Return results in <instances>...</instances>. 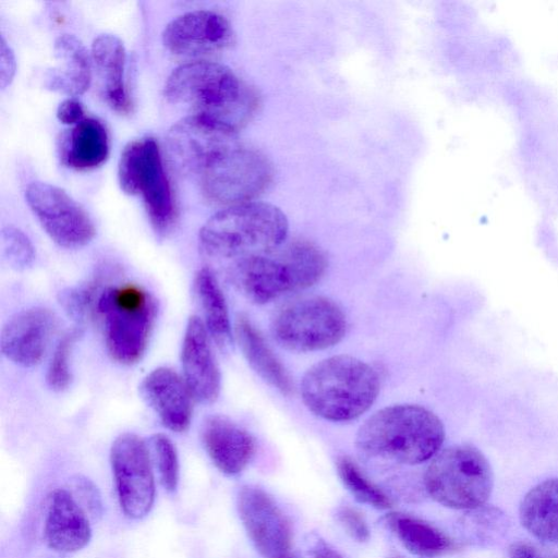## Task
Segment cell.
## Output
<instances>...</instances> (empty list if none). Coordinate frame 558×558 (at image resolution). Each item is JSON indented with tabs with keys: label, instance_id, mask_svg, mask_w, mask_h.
<instances>
[{
	"label": "cell",
	"instance_id": "6da1fadb",
	"mask_svg": "<svg viewBox=\"0 0 558 558\" xmlns=\"http://www.w3.org/2000/svg\"><path fill=\"white\" fill-rule=\"evenodd\" d=\"M166 98L236 132L258 106L256 92L230 68L210 61L182 64L165 84Z\"/></svg>",
	"mask_w": 558,
	"mask_h": 558
},
{
	"label": "cell",
	"instance_id": "7a4b0ae2",
	"mask_svg": "<svg viewBox=\"0 0 558 558\" xmlns=\"http://www.w3.org/2000/svg\"><path fill=\"white\" fill-rule=\"evenodd\" d=\"M444 440V424L434 412L417 404H393L363 423L355 444L372 458L420 464L434 458Z\"/></svg>",
	"mask_w": 558,
	"mask_h": 558
},
{
	"label": "cell",
	"instance_id": "3957f363",
	"mask_svg": "<svg viewBox=\"0 0 558 558\" xmlns=\"http://www.w3.org/2000/svg\"><path fill=\"white\" fill-rule=\"evenodd\" d=\"M380 390L376 369L351 355H333L304 374L301 397L315 415L330 422H349L364 414Z\"/></svg>",
	"mask_w": 558,
	"mask_h": 558
},
{
	"label": "cell",
	"instance_id": "277c9868",
	"mask_svg": "<svg viewBox=\"0 0 558 558\" xmlns=\"http://www.w3.org/2000/svg\"><path fill=\"white\" fill-rule=\"evenodd\" d=\"M288 233L289 221L279 207L253 201L213 215L201 228L198 240L207 256L236 260L277 251Z\"/></svg>",
	"mask_w": 558,
	"mask_h": 558
},
{
	"label": "cell",
	"instance_id": "5b68a950",
	"mask_svg": "<svg viewBox=\"0 0 558 558\" xmlns=\"http://www.w3.org/2000/svg\"><path fill=\"white\" fill-rule=\"evenodd\" d=\"M154 296L136 283L109 284L101 293L95 318L101 326L110 357L132 365L144 355L155 324Z\"/></svg>",
	"mask_w": 558,
	"mask_h": 558
},
{
	"label": "cell",
	"instance_id": "8992f818",
	"mask_svg": "<svg viewBox=\"0 0 558 558\" xmlns=\"http://www.w3.org/2000/svg\"><path fill=\"white\" fill-rule=\"evenodd\" d=\"M424 483L429 496L438 504L470 511L486 504L494 476L488 460L477 448L454 445L433 458Z\"/></svg>",
	"mask_w": 558,
	"mask_h": 558
},
{
	"label": "cell",
	"instance_id": "52a82bcc",
	"mask_svg": "<svg viewBox=\"0 0 558 558\" xmlns=\"http://www.w3.org/2000/svg\"><path fill=\"white\" fill-rule=\"evenodd\" d=\"M204 195L211 202L234 206L255 201L270 185L274 168L258 149L234 137L198 175Z\"/></svg>",
	"mask_w": 558,
	"mask_h": 558
},
{
	"label": "cell",
	"instance_id": "ba28073f",
	"mask_svg": "<svg viewBox=\"0 0 558 558\" xmlns=\"http://www.w3.org/2000/svg\"><path fill=\"white\" fill-rule=\"evenodd\" d=\"M118 179L124 193L141 195L154 230L167 234L175 220V205L155 138L142 137L124 147Z\"/></svg>",
	"mask_w": 558,
	"mask_h": 558
},
{
	"label": "cell",
	"instance_id": "9c48e42d",
	"mask_svg": "<svg viewBox=\"0 0 558 558\" xmlns=\"http://www.w3.org/2000/svg\"><path fill=\"white\" fill-rule=\"evenodd\" d=\"M347 331L341 307L326 296H307L281 307L272 318L271 333L284 349L314 352L333 347Z\"/></svg>",
	"mask_w": 558,
	"mask_h": 558
},
{
	"label": "cell",
	"instance_id": "30bf717a",
	"mask_svg": "<svg viewBox=\"0 0 558 558\" xmlns=\"http://www.w3.org/2000/svg\"><path fill=\"white\" fill-rule=\"evenodd\" d=\"M150 451L137 435L124 433L112 442L110 462L123 513L130 519L147 515L155 501Z\"/></svg>",
	"mask_w": 558,
	"mask_h": 558
},
{
	"label": "cell",
	"instance_id": "8fae6325",
	"mask_svg": "<svg viewBox=\"0 0 558 558\" xmlns=\"http://www.w3.org/2000/svg\"><path fill=\"white\" fill-rule=\"evenodd\" d=\"M25 198L43 229L58 245L80 248L94 239L96 230L90 217L64 190L32 182Z\"/></svg>",
	"mask_w": 558,
	"mask_h": 558
},
{
	"label": "cell",
	"instance_id": "7c38bea8",
	"mask_svg": "<svg viewBox=\"0 0 558 558\" xmlns=\"http://www.w3.org/2000/svg\"><path fill=\"white\" fill-rule=\"evenodd\" d=\"M236 507L250 539L263 558H294L290 521L265 490L243 486Z\"/></svg>",
	"mask_w": 558,
	"mask_h": 558
},
{
	"label": "cell",
	"instance_id": "4fadbf2b",
	"mask_svg": "<svg viewBox=\"0 0 558 558\" xmlns=\"http://www.w3.org/2000/svg\"><path fill=\"white\" fill-rule=\"evenodd\" d=\"M229 276L238 291L255 304H267L286 293L302 290L287 245L270 254L234 260Z\"/></svg>",
	"mask_w": 558,
	"mask_h": 558
},
{
	"label": "cell",
	"instance_id": "5bb4252c",
	"mask_svg": "<svg viewBox=\"0 0 558 558\" xmlns=\"http://www.w3.org/2000/svg\"><path fill=\"white\" fill-rule=\"evenodd\" d=\"M235 133L203 116H187L167 134L168 156L180 172L198 177L210 159L236 137Z\"/></svg>",
	"mask_w": 558,
	"mask_h": 558
},
{
	"label": "cell",
	"instance_id": "9a60e30c",
	"mask_svg": "<svg viewBox=\"0 0 558 558\" xmlns=\"http://www.w3.org/2000/svg\"><path fill=\"white\" fill-rule=\"evenodd\" d=\"M234 40L230 22L209 10L186 12L173 19L162 32V43L173 54L202 57L229 48Z\"/></svg>",
	"mask_w": 558,
	"mask_h": 558
},
{
	"label": "cell",
	"instance_id": "2e32d148",
	"mask_svg": "<svg viewBox=\"0 0 558 558\" xmlns=\"http://www.w3.org/2000/svg\"><path fill=\"white\" fill-rule=\"evenodd\" d=\"M58 328V318L46 307H31L12 316L0 337L2 354L16 365L40 363Z\"/></svg>",
	"mask_w": 558,
	"mask_h": 558
},
{
	"label": "cell",
	"instance_id": "e0dca14e",
	"mask_svg": "<svg viewBox=\"0 0 558 558\" xmlns=\"http://www.w3.org/2000/svg\"><path fill=\"white\" fill-rule=\"evenodd\" d=\"M182 377L194 400L214 402L220 393L221 375L211 338L198 316L187 320L181 349Z\"/></svg>",
	"mask_w": 558,
	"mask_h": 558
},
{
	"label": "cell",
	"instance_id": "ac0fdd59",
	"mask_svg": "<svg viewBox=\"0 0 558 558\" xmlns=\"http://www.w3.org/2000/svg\"><path fill=\"white\" fill-rule=\"evenodd\" d=\"M141 393L168 429L182 433L189 428L194 398L177 372L169 367L153 369L143 379Z\"/></svg>",
	"mask_w": 558,
	"mask_h": 558
},
{
	"label": "cell",
	"instance_id": "d6986e66",
	"mask_svg": "<svg viewBox=\"0 0 558 558\" xmlns=\"http://www.w3.org/2000/svg\"><path fill=\"white\" fill-rule=\"evenodd\" d=\"M202 438L213 463L228 475L242 472L256 449L254 437L222 415H213L205 421Z\"/></svg>",
	"mask_w": 558,
	"mask_h": 558
},
{
	"label": "cell",
	"instance_id": "ffe728a7",
	"mask_svg": "<svg viewBox=\"0 0 558 558\" xmlns=\"http://www.w3.org/2000/svg\"><path fill=\"white\" fill-rule=\"evenodd\" d=\"M44 534L49 548L58 553H74L89 543V521L69 490L57 488L50 494Z\"/></svg>",
	"mask_w": 558,
	"mask_h": 558
},
{
	"label": "cell",
	"instance_id": "44dd1931",
	"mask_svg": "<svg viewBox=\"0 0 558 558\" xmlns=\"http://www.w3.org/2000/svg\"><path fill=\"white\" fill-rule=\"evenodd\" d=\"M58 65L47 71L45 85L48 89L75 97L85 93L90 84L89 54L82 41L73 35L59 36L53 46Z\"/></svg>",
	"mask_w": 558,
	"mask_h": 558
},
{
	"label": "cell",
	"instance_id": "7402d4cb",
	"mask_svg": "<svg viewBox=\"0 0 558 558\" xmlns=\"http://www.w3.org/2000/svg\"><path fill=\"white\" fill-rule=\"evenodd\" d=\"M234 335L245 360L255 373L282 395H291L293 392L291 377L262 332L247 316H238Z\"/></svg>",
	"mask_w": 558,
	"mask_h": 558
},
{
	"label": "cell",
	"instance_id": "603a6c76",
	"mask_svg": "<svg viewBox=\"0 0 558 558\" xmlns=\"http://www.w3.org/2000/svg\"><path fill=\"white\" fill-rule=\"evenodd\" d=\"M92 58L104 83L105 97L120 113L131 110V99L124 83L125 48L120 38L102 34L92 45Z\"/></svg>",
	"mask_w": 558,
	"mask_h": 558
},
{
	"label": "cell",
	"instance_id": "cb8c5ba5",
	"mask_svg": "<svg viewBox=\"0 0 558 558\" xmlns=\"http://www.w3.org/2000/svg\"><path fill=\"white\" fill-rule=\"evenodd\" d=\"M519 515L522 526L535 538L558 544V477L532 487L520 504Z\"/></svg>",
	"mask_w": 558,
	"mask_h": 558
},
{
	"label": "cell",
	"instance_id": "d4e9b609",
	"mask_svg": "<svg viewBox=\"0 0 558 558\" xmlns=\"http://www.w3.org/2000/svg\"><path fill=\"white\" fill-rule=\"evenodd\" d=\"M109 154V137L97 119L84 118L65 134L61 145L63 162L76 170L100 166Z\"/></svg>",
	"mask_w": 558,
	"mask_h": 558
},
{
	"label": "cell",
	"instance_id": "484cf974",
	"mask_svg": "<svg viewBox=\"0 0 558 558\" xmlns=\"http://www.w3.org/2000/svg\"><path fill=\"white\" fill-rule=\"evenodd\" d=\"M387 523L401 544L413 555L440 557L459 549V544L433 524L405 514H390Z\"/></svg>",
	"mask_w": 558,
	"mask_h": 558
},
{
	"label": "cell",
	"instance_id": "4316f807",
	"mask_svg": "<svg viewBox=\"0 0 558 558\" xmlns=\"http://www.w3.org/2000/svg\"><path fill=\"white\" fill-rule=\"evenodd\" d=\"M194 291L202 310V320L211 340L220 348L229 347L232 342V329L228 305L211 269L203 267L196 272Z\"/></svg>",
	"mask_w": 558,
	"mask_h": 558
},
{
	"label": "cell",
	"instance_id": "83f0119b",
	"mask_svg": "<svg viewBox=\"0 0 558 558\" xmlns=\"http://www.w3.org/2000/svg\"><path fill=\"white\" fill-rule=\"evenodd\" d=\"M109 284L106 276L98 275L81 286L60 292V305L80 324L94 319L98 300Z\"/></svg>",
	"mask_w": 558,
	"mask_h": 558
},
{
	"label": "cell",
	"instance_id": "f1b7e54d",
	"mask_svg": "<svg viewBox=\"0 0 558 558\" xmlns=\"http://www.w3.org/2000/svg\"><path fill=\"white\" fill-rule=\"evenodd\" d=\"M337 470L341 482L357 501L376 509L392 507L391 499L373 484L350 458L341 457L337 461Z\"/></svg>",
	"mask_w": 558,
	"mask_h": 558
},
{
	"label": "cell",
	"instance_id": "f546056e",
	"mask_svg": "<svg viewBox=\"0 0 558 558\" xmlns=\"http://www.w3.org/2000/svg\"><path fill=\"white\" fill-rule=\"evenodd\" d=\"M81 335V328H72L60 338L54 348L46 373L47 384L54 391H62L71 384L70 356Z\"/></svg>",
	"mask_w": 558,
	"mask_h": 558
},
{
	"label": "cell",
	"instance_id": "4dcf8cb0",
	"mask_svg": "<svg viewBox=\"0 0 558 558\" xmlns=\"http://www.w3.org/2000/svg\"><path fill=\"white\" fill-rule=\"evenodd\" d=\"M148 447L161 484L168 492H174L179 483V459L175 446L165 434H154L149 438Z\"/></svg>",
	"mask_w": 558,
	"mask_h": 558
},
{
	"label": "cell",
	"instance_id": "1f68e13d",
	"mask_svg": "<svg viewBox=\"0 0 558 558\" xmlns=\"http://www.w3.org/2000/svg\"><path fill=\"white\" fill-rule=\"evenodd\" d=\"M466 529L477 543H489L498 537L506 526L504 513L496 508L480 507L470 510Z\"/></svg>",
	"mask_w": 558,
	"mask_h": 558
},
{
	"label": "cell",
	"instance_id": "d6a6232c",
	"mask_svg": "<svg viewBox=\"0 0 558 558\" xmlns=\"http://www.w3.org/2000/svg\"><path fill=\"white\" fill-rule=\"evenodd\" d=\"M1 241L3 256L11 267L23 270L33 264L35 250L24 232L14 227H5L1 232Z\"/></svg>",
	"mask_w": 558,
	"mask_h": 558
},
{
	"label": "cell",
	"instance_id": "836d02e7",
	"mask_svg": "<svg viewBox=\"0 0 558 558\" xmlns=\"http://www.w3.org/2000/svg\"><path fill=\"white\" fill-rule=\"evenodd\" d=\"M337 520L347 533L359 542H365L369 537V530L366 520L359 510L343 506L336 512Z\"/></svg>",
	"mask_w": 558,
	"mask_h": 558
},
{
	"label": "cell",
	"instance_id": "e575fe53",
	"mask_svg": "<svg viewBox=\"0 0 558 558\" xmlns=\"http://www.w3.org/2000/svg\"><path fill=\"white\" fill-rule=\"evenodd\" d=\"M508 558H558V554L536 544L518 541L508 547Z\"/></svg>",
	"mask_w": 558,
	"mask_h": 558
},
{
	"label": "cell",
	"instance_id": "d590c367",
	"mask_svg": "<svg viewBox=\"0 0 558 558\" xmlns=\"http://www.w3.org/2000/svg\"><path fill=\"white\" fill-rule=\"evenodd\" d=\"M58 120L68 125L77 124L84 119V108L74 97L63 100L57 109Z\"/></svg>",
	"mask_w": 558,
	"mask_h": 558
},
{
	"label": "cell",
	"instance_id": "8d00e7d4",
	"mask_svg": "<svg viewBox=\"0 0 558 558\" xmlns=\"http://www.w3.org/2000/svg\"><path fill=\"white\" fill-rule=\"evenodd\" d=\"M0 51V84L2 88H5L14 77L16 63L14 53L3 37L1 38Z\"/></svg>",
	"mask_w": 558,
	"mask_h": 558
},
{
	"label": "cell",
	"instance_id": "74e56055",
	"mask_svg": "<svg viewBox=\"0 0 558 558\" xmlns=\"http://www.w3.org/2000/svg\"><path fill=\"white\" fill-rule=\"evenodd\" d=\"M313 558H342L337 551L325 543H317L313 550Z\"/></svg>",
	"mask_w": 558,
	"mask_h": 558
}]
</instances>
